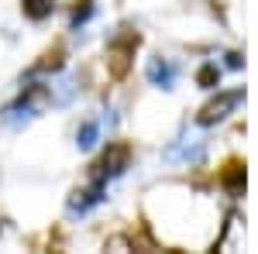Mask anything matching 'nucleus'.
<instances>
[{
    "instance_id": "f257e3e1",
    "label": "nucleus",
    "mask_w": 258,
    "mask_h": 254,
    "mask_svg": "<svg viewBox=\"0 0 258 254\" xmlns=\"http://www.w3.org/2000/svg\"><path fill=\"white\" fill-rule=\"evenodd\" d=\"M241 100H244V90L220 93V100H214V103L203 110V117H200V127H214V124H220L224 117H231V114H234V110L241 107Z\"/></svg>"
},
{
    "instance_id": "f03ea898",
    "label": "nucleus",
    "mask_w": 258,
    "mask_h": 254,
    "mask_svg": "<svg viewBox=\"0 0 258 254\" xmlns=\"http://www.w3.org/2000/svg\"><path fill=\"white\" fill-rule=\"evenodd\" d=\"M145 76L152 86H159V90H172L179 79V65L172 59H152L148 62V69H145Z\"/></svg>"
},
{
    "instance_id": "7ed1b4c3",
    "label": "nucleus",
    "mask_w": 258,
    "mask_h": 254,
    "mask_svg": "<svg viewBox=\"0 0 258 254\" xmlns=\"http://www.w3.org/2000/svg\"><path fill=\"white\" fill-rule=\"evenodd\" d=\"M103 137V120H83L76 127V148L80 151H93Z\"/></svg>"
},
{
    "instance_id": "20e7f679",
    "label": "nucleus",
    "mask_w": 258,
    "mask_h": 254,
    "mask_svg": "<svg viewBox=\"0 0 258 254\" xmlns=\"http://www.w3.org/2000/svg\"><path fill=\"white\" fill-rule=\"evenodd\" d=\"M24 14L31 21H45L55 14V0H24Z\"/></svg>"
},
{
    "instance_id": "39448f33",
    "label": "nucleus",
    "mask_w": 258,
    "mask_h": 254,
    "mask_svg": "<svg viewBox=\"0 0 258 254\" xmlns=\"http://www.w3.org/2000/svg\"><path fill=\"white\" fill-rule=\"evenodd\" d=\"M93 14H97V7H93V0H83V7L76 4V11H73V18H69V28H73V31H80L83 24H86V21L93 18Z\"/></svg>"
},
{
    "instance_id": "423d86ee",
    "label": "nucleus",
    "mask_w": 258,
    "mask_h": 254,
    "mask_svg": "<svg viewBox=\"0 0 258 254\" xmlns=\"http://www.w3.org/2000/svg\"><path fill=\"white\" fill-rule=\"evenodd\" d=\"M217 79H220V69H217V65H207V69L200 72V82H203L207 90H214V82H217Z\"/></svg>"
}]
</instances>
